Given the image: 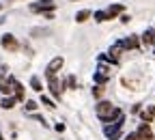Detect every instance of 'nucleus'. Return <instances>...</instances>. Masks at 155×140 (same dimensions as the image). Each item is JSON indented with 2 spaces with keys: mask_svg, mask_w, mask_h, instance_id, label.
<instances>
[{
  "mask_svg": "<svg viewBox=\"0 0 155 140\" xmlns=\"http://www.w3.org/2000/svg\"><path fill=\"white\" fill-rule=\"evenodd\" d=\"M91 15H93V13H91L88 9H82V11H78V13H75V22H80V24H82V22H86Z\"/></svg>",
  "mask_w": 155,
  "mask_h": 140,
  "instance_id": "obj_16",
  "label": "nucleus"
},
{
  "mask_svg": "<svg viewBox=\"0 0 155 140\" xmlns=\"http://www.w3.org/2000/svg\"><path fill=\"white\" fill-rule=\"evenodd\" d=\"M123 125H125V114L119 118V121H114V123H108V125H104V134H106V138H108V140H121Z\"/></svg>",
  "mask_w": 155,
  "mask_h": 140,
  "instance_id": "obj_2",
  "label": "nucleus"
},
{
  "mask_svg": "<svg viewBox=\"0 0 155 140\" xmlns=\"http://www.w3.org/2000/svg\"><path fill=\"white\" fill-rule=\"evenodd\" d=\"M0 140H5V136H2V134H0Z\"/></svg>",
  "mask_w": 155,
  "mask_h": 140,
  "instance_id": "obj_28",
  "label": "nucleus"
},
{
  "mask_svg": "<svg viewBox=\"0 0 155 140\" xmlns=\"http://www.w3.org/2000/svg\"><path fill=\"white\" fill-rule=\"evenodd\" d=\"M63 65H65V58L63 56H54L48 63V67H45V78L48 75H58V71L63 69Z\"/></svg>",
  "mask_w": 155,
  "mask_h": 140,
  "instance_id": "obj_7",
  "label": "nucleus"
},
{
  "mask_svg": "<svg viewBox=\"0 0 155 140\" xmlns=\"http://www.w3.org/2000/svg\"><path fill=\"white\" fill-rule=\"evenodd\" d=\"M15 104H17V99L11 95V97H5L2 102H0V108H5V110H11V108H15Z\"/></svg>",
  "mask_w": 155,
  "mask_h": 140,
  "instance_id": "obj_15",
  "label": "nucleus"
},
{
  "mask_svg": "<svg viewBox=\"0 0 155 140\" xmlns=\"http://www.w3.org/2000/svg\"><path fill=\"white\" fill-rule=\"evenodd\" d=\"M95 112H97V116H99V121H104V125L114 123V121H119V118L123 116V110L119 106H114L112 102H108V99H99L97 106H95Z\"/></svg>",
  "mask_w": 155,
  "mask_h": 140,
  "instance_id": "obj_1",
  "label": "nucleus"
},
{
  "mask_svg": "<svg viewBox=\"0 0 155 140\" xmlns=\"http://www.w3.org/2000/svg\"><path fill=\"white\" fill-rule=\"evenodd\" d=\"M30 88H32L35 93H43V82H41V78L32 75V78H30Z\"/></svg>",
  "mask_w": 155,
  "mask_h": 140,
  "instance_id": "obj_14",
  "label": "nucleus"
},
{
  "mask_svg": "<svg viewBox=\"0 0 155 140\" xmlns=\"http://www.w3.org/2000/svg\"><path fill=\"white\" fill-rule=\"evenodd\" d=\"M54 129H56L58 134H63V132H65V123H56V125H54Z\"/></svg>",
  "mask_w": 155,
  "mask_h": 140,
  "instance_id": "obj_25",
  "label": "nucleus"
},
{
  "mask_svg": "<svg viewBox=\"0 0 155 140\" xmlns=\"http://www.w3.org/2000/svg\"><path fill=\"white\" fill-rule=\"evenodd\" d=\"M140 41H142L144 45H151V48H155V28H147V30L140 35Z\"/></svg>",
  "mask_w": 155,
  "mask_h": 140,
  "instance_id": "obj_11",
  "label": "nucleus"
},
{
  "mask_svg": "<svg viewBox=\"0 0 155 140\" xmlns=\"http://www.w3.org/2000/svg\"><path fill=\"white\" fill-rule=\"evenodd\" d=\"M106 82H108V73H104V71H97V73H95V84H101V86H104Z\"/></svg>",
  "mask_w": 155,
  "mask_h": 140,
  "instance_id": "obj_20",
  "label": "nucleus"
},
{
  "mask_svg": "<svg viewBox=\"0 0 155 140\" xmlns=\"http://www.w3.org/2000/svg\"><path fill=\"white\" fill-rule=\"evenodd\" d=\"M0 102H2V97H0Z\"/></svg>",
  "mask_w": 155,
  "mask_h": 140,
  "instance_id": "obj_29",
  "label": "nucleus"
},
{
  "mask_svg": "<svg viewBox=\"0 0 155 140\" xmlns=\"http://www.w3.org/2000/svg\"><path fill=\"white\" fill-rule=\"evenodd\" d=\"M32 118H35V121H39V123H41L43 127H48V123H45V118H43L41 114H35V112H32Z\"/></svg>",
  "mask_w": 155,
  "mask_h": 140,
  "instance_id": "obj_22",
  "label": "nucleus"
},
{
  "mask_svg": "<svg viewBox=\"0 0 155 140\" xmlns=\"http://www.w3.org/2000/svg\"><path fill=\"white\" fill-rule=\"evenodd\" d=\"M142 112V104H136V106H131V114H140Z\"/></svg>",
  "mask_w": 155,
  "mask_h": 140,
  "instance_id": "obj_24",
  "label": "nucleus"
},
{
  "mask_svg": "<svg viewBox=\"0 0 155 140\" xmlns=\"http://www.w3.org/2000/svg\"><path fill=\"white\" fill-rule=\"evenodd\" d=\"M153 28H155V26H153Z\"/></svg>",
  "mask_w": 155,
  "mask_h": 140,
  "instance_id": "obj_33",
  "label": "nucleus"
},
{
  "mask_svg": "<svg viewBox=\"0 0 155 140\" xmlns=\"http://www.w3.org/2000/svg\"><path fill=\"white\" fill-rule=\"evenodd\" d=\"M104 93H106V88H104L101 84H95V86H93V97L97 99V102H99V99H104Z\"/></svg>",
  "mask_w": 155,
  "mask_h": 140,
  "instance_id": "obj_18",
  "label": "nucleus"
},
{
  "mask_svg": "<svg viewBox=\"0 0 155 140\" xmlns=\"http://www.w3.org/2000/svg\"><path fill=\"white\" fill-rule=\"evenodd\" d=\"M13 97L17 102H26V88H24L22 82H17L15 78H13Z\"/></svg>",
  "mask_w": 155,
  "mask_h": 140,
  "instance_id": "obj_9",
  "label": "nucleus"
},
{
  "mask_svg": "<svg viewBox=\"0 0 155 140\" xmlns=\"http://www.w3.org/2000/svg\"><path fill=\"white\" fill-rule=\"evenodd\" d=\"M41 104H43L48 110H56V102H54V99H50L48 95H43V93H41Z\"/></svg>",
  "mask_w": 155,
  "mask_h": 140,
  "instance_id": "obj_17",
  "label": "nucleus"
},
{
  "mask_svg": "<svg viewBox=\"0 0 155 140\" xmlns=\"http://www.w3.org/2000/svg\"><path fill=\"white\" fill-rule=\"evenodd\" d=\"M93 17H95V22H108V13L106 11H95Z\"/></svg>",
  "mask_w": 155,
  "mask_h": 140,
  "instance_id": "obj_21",
  "label": "nucleus"
},
{
  "mask_svg": "<svg viewBox=\"0 0 155 140\" xmlns=\"http://www.w3.org/2000/svg\"><path fill=\"white\" fill-rule=\"evenodd\" d=\"M116 45H119L121 50H138L142 45V41H140L138 35H129V37L121 39V41H116Z\"/></svg>",
  "mask_w": 155,
  "mask_h": 140,
  "instance_id": "obj_4",
  "label": "nucleus"
},
{
  "mask_svg": "<svg viewBox=\"0 0 155 140\" xmlns=\"http://www.w3.org/2000/svg\"><path fill=\"white\" fill-rule=\"evenodd\" d=\"M153 54H155V50H153Z\"/></svg>",
  "mask_w": 155,
  "mask_h": 140,
  "instance_id": "obj_32",
  "label": "nucleus"
},
{
  "mask_svg": "<svg viewBox=\"0 0 155 140\" xmlns=\"http://www.w3.org/2000/svg\"><path fill=\"white\" fill-rule=\"evenodd\" d=\"M24 108H26V112H37L39 102H35V99H26V102H24Z\"/></svg>",
  "mask_w": 155,
  "mask_h": 140,
  "instance_id": "obj_19",
  "label": "nucleus"
},
{
  "mask_svg": "<svg viewBox=\"0 0 155 140\" xmlns=\"http://www.w3.org/2000/svg\"><path fill=\"white\" fill-rule=\"evenodd\" d=\"M0 45H2L7 52H17V50H19L17 39H15V35H11V32H5L2 37H0Z\"/></svg>",
  "mask_w": 155,
  "mask_h": 140,
  "instance_id": "obj_6",
  "label": "nucleus"
},
{
  "mask_svg": "<svg viewBox=\"0 0 155 140\" xmlns=\"http://www.w3.org/2000/svg\"><path fill=\"white\" fill-rule=\"evenodd\" d=\"M106 13H108V22H110V19L121 17V15L125 13V7H123V5H110V7L106 9Z\"/></svg>",
  "mask_w": 155,
  "mask_h": 140,
  "instance_id": "obj_10",
  "label": "nucleus"
},
{
  "mask_svg": "<svg viewBox=\"0 0 155 140\" xmlns=\"http://www.w3.org/2000/svg\"><path fill=\"white\" fill-rule=\"evenodd\" d=\"M0 9H2V5H0Z\"/></svg>",
  "mask_w": 155,
  "mask_h": 140,
  "instance_id": "obj_30",
  "label": "nucleus"
},
{
  "mask_svg": "<svg viewBox=\"0 0 155 140\" xmlns=\"http://www.w3.org/2000/svg\"><path fill=\"white\" fill-rule=\"evenodd\" d=\"M119 19H121V24H129V19H131V17H129L127 13H123V15H121Z\"/></svg>",
  "mask_w": 155,
  "mask_h": 140,
  "instance_id": "obj_26",
  "label": "nucleus"
},
{
  "mask_svg": "<svg viewBox=\"0 0 155 140\" xmlns=\"http://www.w3.org/2000/svg\"><path fill=\"white\" fill-rule=\"evenodd\" d=\"M48 88L54 99H61L63 97V80L58 75H48Z\"/></svg>",
  "mask_w": 155,
  "mask_h": 140,
  "instance_id": "obj_3",
  "label": "nucleus"
},
{
  "mask_svg": "<svg viewBox=\"0 0 155 140\" xmlns=\"http://www.w3.org/2000/svg\"><path fill=\"white\" fill-rule=\"evenodd\" d=\"M0 93L2 95H7V97H11L13 95V78H0Z\"/></svg>",
  "mask_w": 155,
  "mask_h": 140,
  "instance_id": "obj_12",
  "label": "nucleus"
},
{
  "mask_svg": "<svg viewBox=\"0 0 155 140\" xmlns=\"http://www.w3.org/2000/svg\"><path fill=\"white\" fill-rule=\"evenodd\" d=\"M71 2H75V0H71Z\"/></svg>",
  "mask_w": 155,
  "mask_h": 140,
  "instance_id": "obj_31",
  "label": "nucleus"
},
{
  "mask_svg": "<svg viewBox=\"0 0 155 140\" xmlns=\"http://www.w3.org/2000/svg\"><path fill=\"white\" fill-rule=\"evenodd\" d=\"M56 9V2L54 0H37V2H32L30 5V11L32 13H48V11H54Z\"/></svg>",
  "mask_w": 155,
  "mask_h": 140,
  "instance_id": "obj_5",
  "label": "nucleus"
},
{
  "mask_svg": "<svg viewBox=\"0 0 155 140\" xmlns=\"http://www.w3.org/2000/svg\"><path fill=\"white\" fill-rule=\"evenodd\" d=\"M43 17H45V19H54V11H48V13H43Z\"/></svg>",
  "mask_w": 155,
  "mask_h": 140,
  "instance_id": "obj_27",
  "label": "nucleus"
},
{
  "mask_svg": "<svg viewBox=\"0 0 155 140\" xmlns=\"http://www.w3.org/2000/svg\"><path fill=\"white\" fill-rule=\"evenodd\" d=\"M153 118H155V106H147L142 112H140V121L142 123H153Z\"/></svg>",
  "mask_w": 155,
  "mask_h": 140,
  "instance_id": "obj_13",
  "label": "nucleus"
},
{
  "mask_svg": "<svg viewBox=\"0 0 155 140\" xmlns=\"http://www.w3.org/2000/svg\"><path fill=\"white\" fill-rule=\"evenodd\" d=\"M123 140H140V136L136 134V132H129V134H127V136H125Z\"/></svg>",
  "mask_w": 155,
  "mask_h": 140,
  "instance_id": "obj_23",
  "label": "nucleus"
},
{
  "mask_svg": "<svg viewBox=\"0 0 155 140\" xmlns=\"http://www.w3.org/2000/svg\"><path fill=\"white\" fill-rule=\"evenodd\" d=\"M136 134L140 136V140H155V134H153V129H151L149 123H140L138 129H136Z\"/></svg>",
  "mask_w": 155,
  "mask_h": 140,
  "instance_id": "obj_8",
  "label": "nucleus"
}]
</instances>
